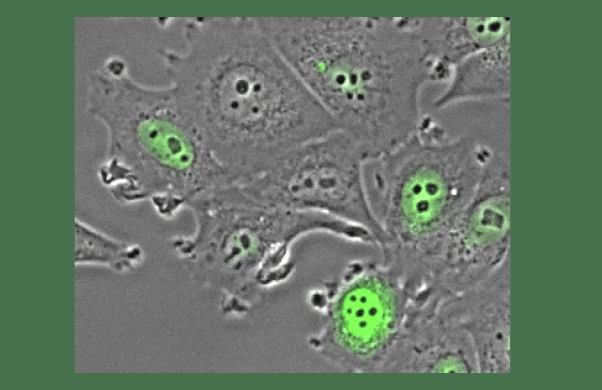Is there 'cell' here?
<instances>
[{
	"mask_svg": "<svg viewBox=\"0 0 602 390\" xmlns=\"http://www.w3.org/2000/svg\"><path fill=\"white\" fill-rule=\"evenodd\" d=\"M373 207L401 257L426 264L438 240L452 230L483 174L478 162L445 150L425 133L380 157Z\"/></svg>",
	"mask_w": 602,
	"mask_h": 390,
	"instance_id": "1",
	"label": "cell"
},
{
	"mask_svg": "<svg viewBox=\"0 0 602 390\" xmlns=\"http://www.w3.org/2000/svg\"><path fill=\"white\" fill-rule=\"evenodd\" d=\"M197 234L179 242L192 261L233 278L256 275L280 281L293 269L292 245L301 237L326 232L329 217L265 204L236 184L191 201Z\"/></svg>",
	"mask_w": 602,
	"mask_h": 390,
	"instance_id": "2",
	"label": "cell"
},
{
	"mask_svg": "<svg viewBox=\"0 0 602 390\" xmlns=\"http://www.w3.org/2000/svg\"><path fill=\"white\" fill-rule=\"evenodd\" d=\"M361 145L336 130L281 157L267 172L239 184L256 199L277 207L330 215L368 230L382 245L387 236L371 205Z\"/></svg>",
	"mask_w": 602,
	"mask_h": 390,
	"instance_id": "4",
	"label": "cell"
},
{
	"mask_svg": "<svg viewBox=\"0 0 602 390\" xmlns=\"http://www.w3.org/2000/svg\"><path fill=\"white\" fill-rule=\"evenodd\" d=\"M140 257V250L111 239L82 221L75 220V263L128 266Z\"/></svg>",
	"mask_w": 602,
	"mask_h": 390,
	"instance_id": "6",
	"label": "cell"
},
{
	"mask_svg": "<svg viewBox=\"0 0 602 390\" xmlns=\"http://www.w3.org/2000/svg\"><path fill=\"white\" fill-rule=\"evenodd\" d=\"M189 125L163 117L129 125L99 179L118 202L149 201L160 216L173 218L191 201L233 184Z\"/></svg>",
	"mask_w": 602,
	"mask_h": 390,
	"instance_id": "3",
	"label": "cell"
},
{
	"mask_svg": "<svg viewBox=\"0 0 602 390\" xmlns=\"http://www.w3.org/2000/svg\"><path fill=\"white\" fill-rule=\"evenodd\" d=\"M359 265L358 275L334 302L327 328L312 340L315 348L336 345L363 357L376 352L392 331L395 305L385 274Z\"/></svg>",
	"mask_w": 602,
	"mask_h": 390,
	"instance_id": "5",
	"label": "cell"
}]
</instances>
